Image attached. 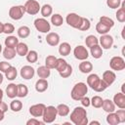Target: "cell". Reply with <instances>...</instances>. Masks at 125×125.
<instances>
[{"label": "cell", "mask_w": 125, "mask_h": 125, "mask_svg": "<svg viewBox=\"0 0 125 125\" xmlns=\"http://www.w3.org/2000/svg\"><path fill=\"white\" fill-rule=\"evenodd\" d=\"M70 121L75 125H87V111L83 106H76L70 113Z\"/></svg>", "instance_id": "6da1fadb"}, {"label": "cell", "mask_w": 125, "mask_h": 125, "mask_svg": "<svg viewBox=\"0 0 125 125\" xmlns=\"http://www.w3.org/2000/svg\"><path fill=\"white\" fill-rule=\"evenodd\" d=\"M87 92H88V86L83 82H78L73 86L70 96L72 100L80 101L84 96H86Z\"/></svg>", "instance_id": "7a4b0ae2"}, {"label": "cell", "mask_w": 125, "mask_h": 125, "mask_svg": "<svg viewBox=\"0 0 125 125\" xmlns=\"http://www.w3.org/2000/svg\"><path fill=\"white\" fill-rule=\"evenodd\" d=\"M57 108L53 105H49V106H46L45 109H44V112H43V115H42V118H43V121L44 123H52L56 120L57 118Z\"/></svg>", "instance_id": "3957f363"}, {"label": "cell", "mask_w": 125, "mask_h": 125, "mask_svg": "<svg viewBox=\"0 0 125 125\" xmlns=\"http://www.w3.org/2000/svg\"><path fill=\"white\" fill-rule=\"evenodd\" d=\"M23 6H24L25 13H27L28 15H31V16L38 14L40 11V8H41L39 2L36 0H27Z\"/></svg>", "instance_id": "277c9868"}, {"label": "cell", "mask_w": 125, "mask_h": 125, "mask_svg": "<svg viewBox=\"0 0 125 125\" xmlns=\"http://www.w3.org/2000/svg\"><path fill=\"white\" fill-rule=\"evenodd\" d=\"M24 13H25V10H24V6H22V5L13 6L9 10V16H10V18L13 19V20H15V21L21 20L23 17Z\"/></svg>", "instance_id": "5b68a950"}, {"label": "cell", "mask_w": 125, "mask_h": 125, "mask_svg": "<svg viewBox=\"0 0 125 125\" xmlns=\"http://www.w3.org/2000/svg\"><path fill=\"white\" fill-rule=\"evenodd\" d=\"M34 26L39 32H42V33H47L51 29V25H50L49 21L47 20H45L44 18L36 19L34 21Z\"/></svg>", "instance_id": "8992f818"}, {"label": "cell", "mask_w": 125, "mask_h": 125, "mask_svg": "<svg viewBox=\"0 0 125 125\" xmlns=\"http://www.w3.org/2000/svg\"><path fill=\"white\" fill-rule=\"evenodd\" d=\"M109 66L112 70H117V71L123 70L125 68V61L123 58L118 56L112 57L109 61Z\"/></svg>", "instance_id": "52a82bcc"}, {"label": "cell", "mask_w": 125, "mask_h": 125, "mask_svg": "<svg viewBox=\"0 0 125 125\" xmlns=\"http://www.w3.org/2000/svg\"><path fill=\"white\" fill-rule=\"evenodd\" d=\"M81 20H82V17L75 14V13H69L66 16V19H65L66 23L69 26H71L73 28H77V29H78V27L81 23Z\"/></svg>", "instance_id": "ba28073f"}, {"label": "cell", "mask_w": 125, "mask_h": 125, "mask_svg": "<svg viewBox=\"0 0 125 125\" xmlns=\"http://www.w3.org/2000/svg\"><path fill=\"white\" fill-rule=\"evenodd\" d=\"M73 54H74V57L80 61H85L89 57V53H88L87 49L82 45L76 46L73 50Z\"/></svg>", "instance_id": "9c48e42d"}, {"label": "cell", "mask_w": 125, "mask_h": 125, "mask_svg": "<svg viewBox=\"0 0 125 125\" xmlns=\"http://www.w3.org/2000/svg\"><path fill=\"white\" fill-rule=\"evenodd\" d=\"M100 44H101V47L102 49H105V50H108L112 47L113 45V37L109 34H103L100 38Z\"/></svg>", "instance_id": "30bf717a"}, {"label": "cell", "mask_w": 125, "mask_h": 125, "mask_svg": "<svg viewBox=\"0 0 125 125\" xmlns=\"http://www.w3.org/2000/svg\"><path fill=\"white\" fill-rule=\"evenodd\" d=\"M46 105L44 104H33L29 107V113L37 118V117H41L43 115V112H44V109H45Z\"/></svg>", "instance_id": "8fae6325"}, {"label": "cell", "mask_w": 125, "mask_h": 125, "mask_svg": "<svg viewBox=\"0 0 125 125\" xmlns=\"http://www.w3.org/2000/svg\"><path fill=\"white\" fill-rule=\"evenodd\" d=\"M34 73H35V70L32 66L30 65H24L21 68V71H20V74L21 76V78L23 79H31L33 76H34Z\"/></svg>", "instance_id": "7c38bea8"}, {"label": "cell", "mask_w": 125, "mask_h": 125, "mask_svg": "<svg viewBox=\"0 0 125 125\" xmlns=\"http://www.w3.org/2000/svg\"><path fill=\"white\" fill-rule=\"evenodd\" d=\"M114 104L119 107V108H125V94L121 93H117L114 95L113 97V101Z\"/></svg>", "instance_id": "4fadbf2b"}, {"label": "cell", "mask_w": 125, "mask_h": 125, "mask_svg": "<svg viewBox=\"0 0 125 125\" xmlns=\"http://www.w3.org/2000/svg\"><path fill=\"white\" fill-rule=\"evenodd\" d=\"M46 42L50 46H57L60 43V35L56 32H49L46 36Z\"/></svg>", "instance_id": "5bb4252c"}, {"label": "cell", "mask_w": 125, "mask_h": 125, "mask_svg": "<svg viewBox=\"0 0 125 125\" xmlns=\"http://www.w3.org/2000/svg\"><path fill=\"white\" fill-rule=\"evenodd\" d=\"M115 78H116V75L113 71L111 70H106L103 73V80L105 82V84L107 86H110L114 81H115Z\"/></svg>", "instance_id": "9a60e30c"}, {"label": "cell", "mask_w": 125, "mask_h": 125, "mask_svg": "<svg viewBox=\"0 0 125 125\" xmlns=\"http://www.w3.org/2000/svg\"><path fill=\"white\" fill-rule=\"evenodd\" d=\"M48 89V81L44 78H40L35 83V90L38 93H43Z\"/></svg>", "instance_id": "2e32d148"}, {"label": "cell", "mask_w": 125, "mask_h": 125, "mask_svg": "<svg viewBox=\"0 0 125 125\" xmlns=\"http://www.w3.org/2000/svg\"><path fill=\"white\" fill-rule=\"evenodd\" d=\"M100 80H101V78L99 77L98 74L92 73V74H90V75L87 77V84H88V86H90V87L94 90L95 87H96V86L98 85V83L100 82Z\"/></svg>", "instance_id": "e0dca14e"}, {"label": "cell", "mask_w": 125, "mask_h": 125, "mask_svg": "<svg viewBox=\"0 0 125 125\" xmlns=\"http://www.w3.org/2000/svg\"><path fill=\"white\" fill-rule=\"evenodd\" d=\"M17 93H18V85L14 84V83H10L6 87V94H7L8 98H10V99L16 98Z\"/></svg>", "instance_id": "ac0fdd59"}, {"label": "cell", "mask_w": 125, "mask_h": 125, "mask_svg": "<svg viewBox=\"0 0 125 125\" xmlns=\"http://www.w3.org/2000/svg\"><path fill=\"white\" fill-rule=\"evenodd\" d=\"M102 107H103V109H104L105 112H107V113H109V112H114V110H115V104H114V103H113L112 101H110L109 99L104 100Z\"/></svg>", "instance_id": "d6986e66"}, {"label": "cell", "mask_w": 125, "mask_h": 125, "mask_svg": "<svg viewBox=\"0 0 125 125\" xmlns=\"http://www.w3.org/2000/svg\"><path fill=\"white\" fill-rule=\"evenodd\" d=\"M79 70L82 72V73H89L92 71L93 69V64L91 62H88V61H83L82 62L79 63Z\"/></svg>", "instance_id": "ffe728a7"}, {"label": "cell", "mask_w": 125, "mask_h": 125, "mask_svg": "<svg viewBox=\"0 0 125 125\" xmlns=\"http://www.w3.org/2000/svg\"><path fill=\"white\" fill-rule=\"evenodd\" d=\"M36 71H37V75H38L39 78H44V79H46V78H48V77L50 76V74H51L50 68H48L46 65H41V66H39Z\"/></svg>", "instance_id": "44dd1931"}, {"label": "cell", "mask_w": 125, "mask_h": 125, "mask_svg": "<svg viewBox=\"0 0 125 125\" xmlns=\"http://www.w3.org/2000/svg\"><path fill=\"white\" fill-rule=\"evenodd\" d=\"M16 52L19 56L21 57H23V56H26V54L28 53V47L25 43L23 42H19V44L17 45L16 47Z\"/></svg>", "instance_id": "7402d4cb"}, {"label": "cell", "mask_w": 125, "mask_h": 125, "mask_svg": "<svg viewBox=\"0 0 125 125\" xmlns=\"http://www.w3.org/2000/svg\"><path fill=\"white\" fill-rule=\"evenodd\" d=\"M70 51H71V47H70V45L67 42H63V43L60 44L59 53H60L61 56H62V57L68 56L70 54Z\"/></svg>", "instance_id": "603a6c76"}, {"label": "cell", "mask_w": 125, "mask_h": 125, "mask_svg": "<svg viewBox=\"0 0 125 125\" xmlns=\"http://www.w3.org/2000/svg\"><path fill=\"white\" fill-rule=\"evenodd\" d=\"M90 52H91V55L94 59H100L103 56V49L99 44L92 46L90 48Z\"/></svg>", "instance_id": "cb8c5ba5"}, {"label": "cell", "mask_w": 125, "mask_h": 125, "mask_svg": "<svg viewBox=\"0 0 125 125\" xmlns=\"http://www.w3.org/2000/svg\"><path fill=\"white\" fill-rule=\"evenodd\" d=\"M56 108H57V113L62 117L67 116L69 114V111H70L68 105L65 104H60Z\"/></svg>", "instance_id": "d4e9b609"}, {"label": "cell", "mask_w": 125, "mask_h": 125, "mask_svg": "<svg viewBox=\"0 0 125 125\" xmlns=\"http://www.w3.org/2000/svg\"><path fill=\"white\" fill-rule=\"evenodd\" d=\"M19 44V39L16 36L10 35L5 39V46L10 47V48H16L17 45Z\"/></svg>", "instance_id": "484cf974"}, {"label": "cell", "mask_w": 125, "mask_h": 125, "mask_svg": "<svg viewBox=\"0 0 125 125\" xmlns=\"http://www.w3.org/2000/svg\"><path fill=\"white\" fill-rule=\"evenodd\" d=\"M40 13L43 16V18H48L50 16H52L53 13V8L50 4H44L41 8H40Z\"/></svg>", "instance_id": "4316f807"}, {"label": "cell", "mask_w": 125, "mask_h": 125, "mask_svg": "<svg viewBox=\"0 0 125 125\" xmlns=\"http://www.w3.org/2000/svg\"><path fill=\"white\" fill-rule=\"evenodd\" d=\"M17 75H18L17 69H16V67H14V66H12V65H11V66L6 70V72H5L6 78H7L8 80H10V81L15 80V79L17 78Z\"/></svg>", "instance_id": "83f0119b"}, {"label": "cell", "mask_w": 125, "mask_h": 125, "mask_svg": "<svg viewBox=\"0 0 125 125\" xmlns=\"http://www.w3.org/2000/svg\"><path fill=\"white\" fill-rule=\"evenodd\" d=\"M17 32H18V36H19L20 38L24 39V38H26V37L29 36V34H30V29H29L28 26L22 25V26L19 27V29H18Z\"/></svg>", "instance_id": "f1b7e54d"}, {"label": "cell", "mask_w": 125, "mask_h": 125, "mask_svg": "<svg viewBox=\"0 0 125 125\" xmlns=\"http://www.w3.org/2000/svg\"><path fill=\"white\" fill-rule=\"evenodd\" d=\"M16 50L15 48H10V47H6L3 51V56L5 59L7 60H13L16 57Z\"/></svg>", "instance_id": "f546056e"}, {"label": "cell", "mask_w": 125, "mask_h": 125, "mask_svg": "<svg viewBox=\"0 0 125 125\" xmlns=\"http://www.w3.org/2000/svg\"><path fill=\"white\" fill-rule=\"evenodd\" d=\"M10 108L14 112H19L22 108V103L20 100H13L10 104Z\"/></svg>", "instance_id": "4dcf8cb0"}, {"label": "cell", "mask_w": 125, "mask_h": 125, "mask_svg": "<svg viewBox=\"0 0 125 125\" xmlns=\"http://www.w3.org/2000/svg\"><path fill=\"white\" fill-rule=\"evenodd\" d=\"M116 19L119 22H124L125 21V3H122L121 8H119L116 12Z\"/></svg>", "instance_id": "1f68e13d"}, {"label": "cell", "mask_w": 125, "mask_h": 125, "mask_svg": "<svg viewBox=\"0 0 125 125\" xmlns=\"http://www.w3.org/2000/svg\"><path fill=\"white\" fill-rule=\"evenodd\" d=\"M51 22L55 26H61L63 23V19L60 14H54L51 16Z\"/></svg>", "instance_id": "d6a6232c"}, {"label": "cell", "mask_w": 125, "mask_h": 125, "mask_svg": "<svg viewBox=\"0 0 125 125\" xmlns=\"http://www.w3.org/2000/svg\"><path fill=\"white\" fill-rule=\"evenodd\" d=\"M28 94V88L24 84H18V93L17 96L20 98H24Z\"/></svg>", "instance_id": "836d02e7"}, {"label": "cell", "mask_w": 125, "mask_h": 125, "mask_svg": "<svg viewBox=\"0 0 125 125\" xmlns=\"http://www.w3.org/2000/svg\"><path fill=\"white\" fill-rule=\"evenodd\" d=\"M57 59H58V58H56L55 56H52V55L48 56V57L46 58V60H45V65H46L48 68H50V69L55 68L56 62H57Z\"/></svg>", "instance_id": "e575fe53"}, {"label": "cell", "mask_w": 125, "mask_h": 125, "mask_svg": "<svg viewBox=\"0 0 125 125\" xmlns=\"http://www.w3.org/2000/svg\"><path fill=\"white\" fill-rule=\"evenodd\" d=\"M106 122L109 125H117L119 123V120H118L116 113L115 112H109L106 116Z\"/></svg>", "instance_id": "d590c367"}, {"label": "cell", "mask_w": 125, "mask_h": 125, "mask_svg": "<svg viewBox=\"0 0 125 125\" xmlns=\"http://www.w3.org/2000/svg\"><path fill=\"white\" fill-rule=\"evenodd\" d=\"M85 44L88 48H91L92 46L99 44V40L95 35H88L85 39Z\"/></svg>", "instance_id": "8d00e7d4"}, {"label": "cell", "mask_w": 125, "mask_h": 125, "mask_svg": "<svg viewBox=\"0 0 125 125\" xmlns=\"http://www.w3.org/2000/svg\"><path fill=\"white\" fill-rule=\"evenodd\" d=\"M38 60V54L36 51L34 50H31V51H28V53L26 54V61L28 62H31V63H34L36 62Z\"/></svg>", "instance_id": "74e56055"}, {"label": "cell", "mask_w": 125, "mask_h": 125, "mask_svg": "<svg viewBox=\"0 0 125 125\" xmlns=\"http://www.w3.org/2000/svg\"><path fill=\"white\" fill-rule=\"evenodd\" d=\"M96 30H97L98 33H100L101 35H103V34H106L110 30V27H108V26H106L104 23H102V22L99 21L97 23V25H96Z\"/></svg>", "instance_id": "f35d334b"}, {"label": "cell", "mask_w": 125, "mask_h": 125, "mask_svg": "<svg viewBox=\"0 0 125 125\" xmlns=\"http://www.w3.org/2000/svg\"><path fill=\"white\" fill-rule=\"evenodd\" d=\"M90 26H91V22H90V21H89L87 18H83V17H82L81 23H80L78 29L81 30V31H86V30H88V29L90 28Z\"/></svg>", "instance_id": "ab89813d"}, {"label": "cell", "mask_w": 125, "mask_h": 125, "mask_svg": "<svg viewBox=\"0 0 125 125\" xmlns=\"http://www.w3.org/2000/svg\"><path fill=\"white\" fill-rule=\"evenodd\" d=\"M103 102H104V100L102 99V97H100V96H94L92 98V100H91V104L94 107H96V108H100L103 105Z\"/></svg>", "instance_id": "60d3db41"}, {"label": "cell", "mask_w": 125, "mask_h": 125, "mask_svg": "<svg viewBox=\"0 0 125 125\" xmlns=\"http://www.w3.org/2000/svg\"><path fill=\"white\" fill-rule=\"evenodd\" d=\"M67 62L65 60H63L62 58H60V59H57V62H56V66L55 68L58 70V72H61L62 70L64 69V67L66 66Z\"/></svg>", "instance_id": "b9f144b4"}, {"label": "cell", "mask_w": 125, "mask_h": 125, "mask_svg": "<svg viewBox=\"0 0 125 125\" xmlns=\"http://www.w3.org/2000/svg\"><path fill=\"white\" fill-rule=\"evenodd\" d=\"M59 73H60V75H61L62 78H67V77H69V76L72 74V66H71L69 63H67L66 66L64 67V69L62 70V71L59 72Z\"/></svg>", "instance_id": "7bdbcfd3"}, {"label": "cell", "mask_w": 125, "mask_h": 125, "mask_svg": "<svg viewBox=\"0 0 125 125\" xmlns=\"http://www.w3.org/2000/svg\"><path fill=\"white\" fill-rule=\"evenodd\" d=\"M100 22L104 23V25H106V26H108V27H110V28L114 25L113 20L110 19V18H108V17H105V16H102V17L100 18Z\"/></svg>", "instance_id": "ee69618b"}, {"label": "cell", "mask_w": 125, "mask_h": 125, "mask_svg": "<svg viewBox=\"0 0 125 125\" xmlns=\"http://www.w3.org/2000/svg\"><path fill=\"white\" fill-rule=\"evenodd\" d=\"M106 5L110 9H117L121 5V0H106Z\"/></svg>", "instance_id": "f6af8a7d"}, {"label": "cell", "mask_w": 125, "mask_h": 125, "mask_svg": "<svg viewBox=\"0 0 125 125\" xmlns=\"http://www.w3.org/2000/svg\"><path fill=\"white\" fill-rule=\"evenodd\" d=\"M107 87H108V86L105 84V82H104L103 79H101L100 82L98 83V85L95 87L94 91H96V92H104Z\"/></svg>", "instance_id": "bcb514c9"}, {"label": "cell", "mask_w": 125, "mask_h": 125, "mask_svg": "<svg viewBox=\"0 0 125 125\" xmlns=\"http://www.w3.org/2000/svg\"><path fill=\"white\" fill-rule=\"evenodd\" d=\"M14 31H15V26L12 23H10V22L4 23V30H3L4 33H6V34H12Z\"/></svg>", "instance_id": "7dc6e473"}, {"label": "cell", "mask_w": 125, "mask_h": 125, "mask_svg": "<svg viewBox=\"0 0 125 125\" xmlns=\"http://www.w3.org/2000/svg\"><path fill=\"white\" fill-rule=\"evenodd\" d=\"M115 113H116V115H117V117H118L119 123L125 122V110H124V108H120V109H118Z\"/></svg>", "instance_id": "c3c4849f"}, {"label": "cell", "mask_w": 125, "mask_h": 125, "mask_svg": "<svg viewBox=\"0 0 125 125\" xmlns=\"http://www.w3.org/2000/svg\"><path fill=\"white\" fill-rule=\"evenodd\" d=\"M43 124H44V121H39L35 117L26 121V125H43Z\"/></svg>", "instance_id": "681fc988"}, {"label": "cell", "mask_w": 125, "mask_h": 125, "mask_svg": "<svg viewBox=\"0 0 125 125\" xmlns=\"http://www.w3.org/2000/svg\"><path fill=\"white\" fill-rule=\"evenodd\" d=\"M11 66V63L8 62H0V71L6 72V70Z\"/></svg>", "instance_id": "f907efd6"}, {"label": "cell", "mask_w": 125, "mask_h": 125, "mask_svg": "<svg viewBox=\"0 0 125 125\" xmlns=\"http://www.w3.org/2000/svg\"><path fill=\"white\" fill-rule=\"evenodd\" d=\"M80 102H81V104H82V105H83L84 107H88V106L91 104L90 99H89L88 97H86V96H84V97L80 100Z\"/></svg>", "instance_id": "816d5d0a"}, {"label": "cell", "mask_w": 125, "mask_h": 125, "mask_svg": "<svg viewBox=\"0 0 125 125\" xmlns=\"http://www.w3.org/2000/svg\"><path fill=\"white\" fill-rule=\"evenodd\" d=\"M0 109H1L3 112H6V111L8 110V105H7V104L4 103V102H1V103H0Z\"/></svg>", "instance_id": "f5cc1de1"}, {"label": "cell", "mask_w": 125, "mask_h": 125, "mask_svg": "<svg viewBox=\"0 0 125 125\" xmlns=\"http://www.w3.org/2000/svg\"><path fill=\"white\" fill-rule=\"evenodd\" d=\"M3 30H4V23H2L0 21V34L3 33Z\"/></svg>", "instance_id": "db71d44e"}, {"label": "cell", "mask_w": 125, "mask_h": 125, "mask_svg": "<svg viewBox=\"0 0 125 125\" xmlns=\"http://www.w3.org/2000/svg\"><path fill=\"white\" fill-rule=\"evenodd\" d=\"M4 114H5V112H3V111L0 109V121H2V120L4 119Z\"/></svg>", "instance_id": "11a10c76"}, {"label": "cell", "mask_w": 125, "mask_h": 125, "mask_svg": "<svg viewBox=\"0 0 125 125\" xmlns=\"http://www.w3.org/2000/svg\"><path fill=\"white\" fill-rule=\"evenodd\" d=\"M2 98H3V90L0 88V103L2 102Z\"/></svg>", "instance_id": "9f6ffc18"}, {"label": "cell", "mask_w": 125, "mask_h": 125, "mask_svg": "<svg viewBox=\"0 0 125 125\" xmlns=\"http://www.w3.org/2000/svg\"><path fill=\"white\" fill-rule=\"evenodd\" d=\"M93 124H98V125H100V122H99V121H91V122H90V125H93Z\"/></svg>", "instance_id": "6f0895ef"}, {"label": "cell", "mask_w": 125, "mask_h": 125, "mask_svg": "<svg viewBox=\"0 0 125 125\" xmlns=\"http://www.w3.org/2000/svg\"><path fill=\"white\" fill-rule=\"evenodd\" d=\"M3 82V74L0 72V84Z\"/></svg>", "instance_id": "680465c9"}, {"label": "cell", "mask_w": 125, "mask_h": 125, "mask_svg": "<svg viewBox=\"0 0 125 125\" xmlns=\"http://www.w3.org/2000/svg\"><path fill=\"white\" fill-rule=\"evenodd\" d=\"M1 52H2V45H1V43H0V54H1Z\"/></svg>", "instance_id": "91938a15"}]
</instances>
